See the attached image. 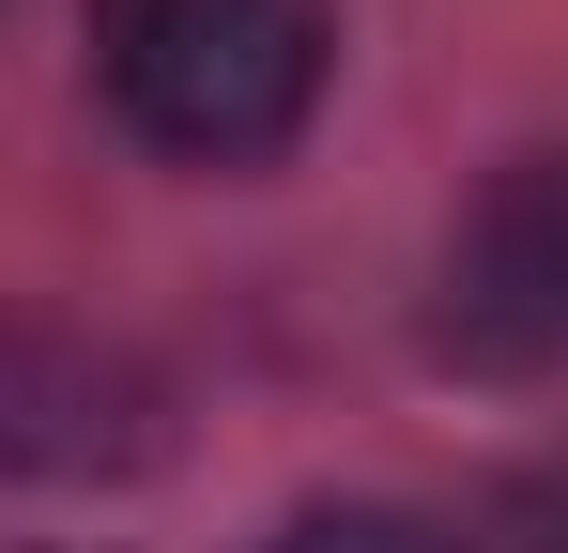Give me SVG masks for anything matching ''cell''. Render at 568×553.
<instances>
[{"label":"cell","mask_w":568,"mask_h":553,"mask_svg":"<svg viewBox=\"0 0 568 553\" xmlns=\"http://www.w3.org/2000/svg\"><path fill=\"white\" fill-rule=\"evenodd\" d=\"M93 78L154 154L246 170L323 108L338 0H93Z\"/></svg>","instance_id":"6da1fadb"},{"label":"cell","mask_w":568,"mask_h":553,"mask_svg":"<svg viewBox=\"0 0 568 553\" xmlns=\"http://www.w3.org/2000/svg\"><path fill=\"white\" fill-rule=\"evenodd\" d=\"M277 553H462V539H446L430 507H307Z\"/></svg>","instance_id":"277c9868"},{"label":"cell","mask_w":568,"mask_h":553,"mask_svg":"<svg viewBox=\"0 0 568 553\" xmlns=\"http://www.w3.org/2000/svg\"><path fill=\"white\" fill-rule=\"evenodd\" d=\"M507 553H568V461H538L523 492H507V523H491Z\"/></svg>","instance_id":"5b68a950"},{"label":"cell","mask_w":568,"mask_h":553,"mask_svg":"<svg viewBox=\"0 0 568 553\" xmlns=\"http://www.w3.org/2000/svg\"><path fill=\"white\" fill-rule=\"evenodd\" d=\"M139 446H154V384L123 354L0 339V461H31V476H123Z\"/></svg>","instance_id":"3957f363"},{"label":"cell","mask_w":568,"mask_h":553,"mask_svg":"<svg viewBox=\"0 0 568 553\" xmlns=\"http://www.w3.org/2000/svg\"><path fill=\"white\" fill-rule=\"evenodd\" d=\"M430 354H446V369H491V384H538V369H568V154L491 170V200L446 231Z\"/></svg>","instance_id":"7a4b0ae2"}]
</instances>
